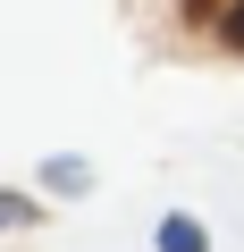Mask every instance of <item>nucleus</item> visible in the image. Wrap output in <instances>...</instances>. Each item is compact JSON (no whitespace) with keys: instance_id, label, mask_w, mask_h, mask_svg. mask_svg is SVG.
I'll return each instance as SVG.
<instances>
[{"instance_id":"nucleus-4","label":"nucleus","mask_w":244,"mask_h":252,"mask_svg":"<svg viewBox=\"0 0 244 252\" xmlns=\"http://www.w3.org/2000/svg\"><path fill=\"white\" fill-rule=\"evenodd\" d=\"M26 219H34V202H26V193H0V227H26Z\"/></svg>"},{"instance_id":"nucleus-1","label":"nucleus","mask_w":244,"mask_h":252,"mask_svg":"<svg viewBox=\"0 0 244 252\" xmlns=\"http://www.w3.org/2000/svg\"><path fill=\"white\" fill-rule=\"evenodd\" d=\"M152 244H160V252H210V235H202V219H185V210H169Z\"/></svg>"},{"instance_id":"nucleus-2","label":"nucleus","mask_w":244,"mask_h":252,"mask_svg":"<svg viewBox=\"0 0 244 252\" xmlns=\"http://www.w3.org/2000/svg\"><path fill=\"white\" fill-rule=\"evenodd\" d=\"M210 26H219V42H227V51H244V0H219Z\"/></svg>"},{"instance_id":"nucleus-3","label":"nucleus","mask_w":244,"mask_h":252,"mask_svg":"<svg viewBox=\"0 0 244 252\" xmlns=\"http://www.w3.org/2000/svg\"><path fill=\"white\" fill-rule=\"evenodd\" d=\"M42 185H68V193H76V185H93V168H84V160H51Z\"/></svg>"},{"instance_id":"nucleus-5","label":"nucleus","mask_w":244,"mask_h":252,"mask_svg":"<svg viewBox=\"0 0 244 252\" xmlns=\"http://www.w3.org/2000/svg\"><path fill=\"white\" fill-rule=\"evenodd\" d=\"M210 9H219V0H185V17H194V26H210Z\"/></svg>"}]
</instances>
